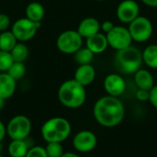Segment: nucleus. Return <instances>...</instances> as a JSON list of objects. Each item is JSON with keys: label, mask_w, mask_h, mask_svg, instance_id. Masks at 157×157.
<instances>
[{"label": "nucleus", "mask_w": 157, "mask_h": 157, "mask_svg": "<svg viewBox=\"0 0 157 157\" xmlns=\"http://www.w3.org/2000/svg\"><path fill=\"white\" fill-rule=\"evenodd\" d=\"M93 114L100 125L104 127H115L122 121L125 115V109L118 98L106 96L97 100L94 105Z\"/></svg>", "instance_id": "nucleus-1"}, {"label": "nucleus", "mask_w": 157, "mask_h": 157, "mask_svg": "<svg viewBox=\"0 0 157 157\" xmlns=\"http://www.w3.org/2000/svg\"><path fill=\"white\" fill-rule=\"evenodd\" d=\"M58 99L62 105L68 109H78L84 105L86 99L85 86L75 79L67 80L59 87Z\"/></svg>", "instance_id": "nucleus-2"}, {"label": "nucleus", "mask_w": 157, "mask_h": 157, "mask_svg": "<svg viewBox=\"0 0 157 157\" xmlns=\"http://www.w3.org/2000/svg\"><path fill=\"white\" fill-rule=\"evenodd\" d=\"M72 127L68 120L54 117L46 121L40 129L42 139L46 143H63L71 134Z\"/></svg>", "instance_id": "nucleus-3"}, {"label": "nucleus", "mask_w": 157, "mask_h": 157, "mask_svg": "<svg viewBox=\"0 0 157 157\" xmlns=\"http://www.w3.org/2000/svg\"><path fill=\"white\" fill-rule=\"evenodd\" d=\"M116 68L124 75L135 74L143 65V54L139 49L129 46L117 51L114 58Z\"/></svg>", "instance_id": "nucleus-4"}, {"label": "nucleus", "mask_w": 157, "mask_h": 157, "mask_svg": "<svg viewBox=\"0 0 157 157\" xmlns=\"http://www.w3.org/2000/svg\"><path fill=\"white\" fill-rule=\"evenodd\" d=\"M31 128V121L27 116L17 115L8 121L6 134L11 140H25L29 137Z\"/></svg>", "instance_id": "nucleus-5"}, {"label": "nucleus", "mask_w": 157, "mask_h": 157, "mask_svg": "<svg viewBox=\"0 0 157 157\" xmlns=\"http://www.w3.org/2000/svg\"><path fill=\"white\" fill-rule=\"evenodd\" d=\"M83 44V37L77 30H65L62 32L56 40L57 48L65 54H75Z\"/></svg>", "instance_id": "nucleus-6"}, {"label": "nucleus", "mask_w": 157, "mask_h": 157, "mask_svg": "<svg viewBox=\"0 0 157 157\" xmlns=\"http://www.w3.org/2000/svg\"><path fill=\"white\" fill-rule=\"evenodd\" d=\"M129 32L132 40L137 42H144L148 40L154 31L151 20L145 17L139 16L131 23H129Z\"/></svg>", "instance_id": "nucleus-7"}, {"label": "nucleus", "mask_w": 157, "mask_h": 157, "mask_svg": "<svg viewBox=\"0 0 157 157\" xmlns=\"http://www.w3.org/2000/svg\"><path fill=\"white\" fill-rule=\"evenodd\" d=\"M40 22H34L27 17L17 19L12 26V33L19 41H28L31 40L40 27Z\"/></svg>", "instance_id": "nucleus-8"}, {"label": "nucleus", "mask_w": 157, "mask_h": 157, "mask_svg": "<svg viewBox=\"0 0 157 157\" xmlns=\"http://www.w3.org/2000/svg\"><path fill=\"white\" fill-rule=\"evenodd\" d=\"M106 37L109 46L116 51L127 48L131 46L132 42L129 29L121 26H115L109 32L107 33Z\"/></svg>", "instance_id": "nucleus-9"}, {"label": "nucleus", "mask_w": 157, "mask_h": 157, "mask_svg": "<svg viewBox=\"0 0 157 157\" xmlns=\"http://www.w3.org/2000/svg\"><path fill=\"white\" fill-rule=\"evenodd\" d=\"M98 144L97 136L90 131H81L73 139L74 148L80 153H89L95 149Z\"/></svg>", "instance_id": "nucleus-10"}, {"label": "nucleus", "mask_w": 157, "mask_h": 157, "mask_svg": "<svg viewBox=\"0 0 157 157\" xmlns=\"http://www.w3.org/2000/svg\"><path fill=\"white\" fill-rule=\"evenodd\" d=\"M140 7L134 0H123L117 7V17L123 23H131L139 17Z\"/></svg>", "instance_id": "nucleus-11"}, {"label": "nucleus", "mask_w": 157, "mask_h": 157, "mask_svg": "<svg viewBox=\"0 0 157 157\" xmlns=\"http://www.w3.org/2000/svg\"><path fill=\"white\" fill-rule=\"evenodd\" d=\"M104 88L109 96L116 97L122 95L126 88V84L121 75L118 74H110L104 80Z\"/></svg>", "instance_id": "nucleus-12"}, {"label": "nucleus", "mask_w": 157, "mask_h": 157, "mask_svg": "<svg viewBox=\"0 0 157 157\" xmlns=\"http://www.w3.org/2000/svg\"><path fill=\"white\" fill-rule=\"evenodd\" d=\"M96 77V70L91 64L80 65L75 73V80L83 86H89Z\"/></svg>", "instance_id": "nucleus-13"}, {"label": "nucleus", "mask_w": 157, "mask_h": 157, "mask_svg": "<svg viewBox=\"0 0 157 157\" xmlns=\"http://www.w3.org/2000/svg\"><path fill=\"white\" fill-rule=\"evenodd\" d=\"M100 24L95 17H86L78 25L77 31L83 38H89L99 32Z\"/></svg>", "instance_id": "nucleus-14"}, {"label": "nucleus", "mask_w": 157, "mask_h": 157, "mask_svg": "<svg viewBox=\"0 0 157 157\" xmlns=\"http://www.w3.org/2000/svg\"><path fill=\"white\" fill-rule=\"evenodd\" d=\"M109 46L106 35L98 32L86 39V47L94 53L98 54L104 52Z\"/></svg>", "instance_id": "nucleus-15"}, {"label": "nucleus", "mask_w": 157, "mask_h": 157, "mask_svg": "<svg viewBox=\"0 0 157 157\" xmlns=\"http://www.w3.org/2000/svg\"><path fill=\"white\" fill-rule=\"evenodd\" d=\"M16 91V80L13 79L6 72L0 74V98H10Z\"/></svg>", "instance_id": "nucleus-16"}, {"label": "nucleus", "mask_w": 157, "mask_h": 157, "mask_svg": "<svg viewBox=\"0 0 157 157\" xmlns=\"http://www.w3.org/2000/svg\"><path fill=\"white\" fill-rule=\"evenodd\" d=\"M134 82L138 89H144L150 91L155 86L153 75L146 69H140L134 74Z\"/></svg>", "instance_id": "nucleus-17"}, {"label": "nucleus", "mask_w": 157, "mask_h": 157, "mask_svg": "<svg viewBox=\"0 0 157 157\" xmlns=\"http://www.w3.org/2000/svg\"><path fill=\"white\" fill-rule=\"evenodd\" d=\"M32 146L29 144V137L25 140H12L8 145V155L10 157H25Z\"/></svg>", "instance_id": "nucleus-18"}, {"label": "nucleus", "mask_w": 157, "mask_h": 157, "mask_svg": "<svg viewBox=\"0 0 157 157\" xmlns=\"http://www.w3.org/2000/svg\"><path fill=\"white\" fill-rule=\"evenodd\" d=\"M26 17L34 22H40L44 17V7L41 4L38 2L29 3L26 7Z\"/></svg>", "instance_id": "nucleus-19"}, {"label": "nucleus", "mask_w": 157, "mask_h": 157, "mask_svg": "<svg viewBox=\"0 0 157 157\" xmlns=\"http://www.w3.org/2000/svg\"><path fill=\"white\" fill-rule=\"evenodd\" d=\"M144 63L150 68L157 69V44L147 46L142 52Z\"/></svg>", "instance_id": "nucleus-20"}, {"label": "nucleus", "mask_w": 157, "mask_h": 157, "mask_svg": "<svg viewBox=\"0 0 157 157\" xmlns=\"http://www.w3.org/2000/svg\"><path fill=\"white\" fill-rule=\"evenodd\" d=\"M17 40L12 31H2L0 33V50L5 52H11V50L17 43Z\"/></svg>", "instance_id": "nucleus-21"}, {"label": "nucleus", "mask_w": 157, "mask_h": 157, "mask_svg": "<svg viewBox=\"0 0 157 157\" xmlns=\"http://www.w3.org/2000/svg\"><path fill=\"white\" fill-rule=\"evenodd\" d=\"M10 54L14 60V62L23 63L29 56V48L26 44L19 42L15 45V47L11 50Z\"/></svg>", "instance_id": "nucleus-22"}, {"label": "nucleus", "mask_w": 157, "mask_h": 157, "mask_svg": "<svg viewBox=\"0 0 157 157\" xmlns=\"http://www.w3.org/2000/svg\"><path fill=\"white\" fill-rule=\"evenodd\" d=\"M94 53L87 48H80L75 53V59L77 63L80 65L83 64H90L94 58Z\"/></svg>", "instance_id": "nucleus-23"}, {"label": "nucleus", "mask_w": 157, "mask_h": 157, "mask_svg": "<svg viewBox=\"0 0 157 157\" xmlns=\"http://www.w3.org/2000/svg\"><path fill=\"white\" fill-rule=\"evenodd\" d=\"M13 79L19 80L20 78H22L25 74H26V67L24 65L23 63L20 62H14L12 63V65L9 67V69L6 72Z\"/></svg>", "instance_id": "nucleus-24"}, {"label": "nucleus", "mask_w": 157, "mask_h": 157, "mask_svg": "<svg viewBox=\"0 0 157 157\" xmlns=\"http://www.w3.org/2000/svg\"><path fill=\"white\" fill-rule=\"evenodd\" d=\"M45 151L48 157H62L64 154L62 143H47Z\"/></svg>", "instance_id": "nucleus-25"}, {"label": "nucleus", "mask_w": 157, "mask_h": 157, "mask_svg": "<svg viewBox=\"0 0 157 157\" xmlns=\"http://www.w3.org/2000/svg\"><path fill=\"white\" fill-rule=\"evenodd\" d=\"M14 63V60L9 52L0 50V72L6 73Z\"/></svg>", "instance_id": "nucleus-26"}, {"label": "nucleus", "mask_w": 157, "mask_h": 157, "mask_svg": "<svg viewBox=\"0 0 157 157\" xmlns=\"http://www.w3.org/2000/svg\"><path fill=\"white\" fill-rule=\"evenodd\" d=\"M25 157H48L45 148L42 146H32L29 149Z\"/></svg>", "instance_id": "nucleus-27"}, {"label": "nucleus", "mask_w": 157, "mask_h": 157, "mask_svg": "<svg viewBox=\"0 0 157 157\" xmlns=\"http://www.w3.org/2000/svg\"><path fill=\"white\" fill-rule=\"evenodd\" d=\"M10 25V18L7 15L1 13L0 14V31H5Z\"/></svg>", "instance_id": "nucleus-28"}, {"label": "nucleus", "mask_w": 157, "mask_h": 157, "mask_svg": "<svg viewBox=\"0 0 157 157\" xmlns=\"http://www.w3.org/2000/svg\"><path fill=\"white\" fill-rule=\"evenodd\" d=\"M136 98L140 101H148L150 98V91L144 89H138L136 92Z\"/></svg>", "instance_id": "nucleus-29"}, {"label": "nucleus", "mask_w": 157, "mask_h": 157, "mask_svg": "<svg viewBox=\"0 0 157 157\" xmlns=\"http://www.w3.org/2000/svg\"><path fill=\"white\" fill-rule=\"evenodd\" d=\"M149 101L155 109H157V86H154V87L150 90Z\"/></svg>", "instance_id": "nucleus-30"}, {"label": "nucleus", "mask_w": 157, "mask_h": 157, "mask_svg": "<svg viewBox=\"0 0 157 157\" xmlns=\"http://www.w3.org/2000/svg\"><path fill=\"white\" fill-rule=\"evenodd\" d=\"M114 27H115V25H114L113 22L110 21V20H106V21H104V22L100 25V29H101L105 33L109 32Z\"/></svg>", "instance_id": "nucleus-31"}, {"label": "nucleus", "mask_w": 157, "mask_h": 157, "mask_svg": "<svg viewBox=\"0 0 157 157\" xmlns=\"http://www.w3.org/2000/svg\"><path fill=\"white\" fill-rule=\"evenodd\" d=\"M6 135V127L0 121V143H2V141L4 140Z\"/></svg>", "instance_id": "nucleus-32"}, {"label": "nucleus", "mask_w": 157, "mask_h": 157, "mask_svg": "<svg viewBox=\"0 0 157 157\" xmlns=\"http://www.w3.org/2000/svg\"><path fill=\"white\" fill-rule=\"evenodd\" d=\"M141 1L146 6H149L152 7H157V0H141Z\"/></svg>", "instance_id": "nucleus-33"}, {"label": "nucleus", "mask_w": 157, "mask_h": 157, "mask_svg": "<svg viewBox=\"0 0 157 157\" xmlns=\"http://www.w3.org/2000/svg\"><path fill=\"white\" fill-rule=\"evenodd\" d=\"M62 157H79V155L75 153H72V152H67V153H64L62 155Z\"/></svg>", "instance_id": "nucleus-34"}, {"label": "nucleus", "mask_w": 157, "mask_h": 157, "mask_svg": "<svg viewBox=\"0 0 157 157\" xmlns=\"http://www.w3.org/2000/svg\"><path fill=\"white\" fill-rule=\"evenodd\" d=\"M4 106H5V99L0 98V110L4 108Z\"/></svg>", "instance_id": "nucleus-35"}, {"label": "nucleus", "mask_w": 157, "mask_h": 157, "mask_svg": "<svg viewBox=\"0 0 157 157\" xmlns=\"http://www.w3.org/2000/svg\"><path fill=\"white\" fill-rule=\"evenodd\" d=\"M2 149H3V147H2V144L0 143V153H1V151H2Z\"/></svg>", "instance_id": "nucleus-36"}, {"label": "nucleus", "mask_w": 157, "mask_h": 157, "mask_svg": "<svg viewBox=\"0 0 157 157\" xmlns=\"http://www.w3.org/2000/svg\"><path fill=\"white\" fill-rule=\"evenodd\" d=\"M0 157H5V156H3V155H2L0 154Z\"/></svg>", "instance_id": "nucleus-37"}, {"label": "nucleus", "mask_w": 157, "mask_h": 157, "mask_svg": "<svg viewBox=\"0 0 157 157\" xmlns=\"http://www.w3.org/2000/svg\"><path fill=\"white\" fill-rule=\"evenodd\" d=\"M96 1H104V0H96Z\"/></svg>", "instance_id": "nucleus-38"}, {"label": "nucleus", "mask_w": 157, "mask_h": 157, "mask_svg": "<svg viewBox=\"0 0 157 157\" xmlns=\"http://www.w3.org/2000/svg\"><path fill=\"white\" fill-rule=\"evenodd\" d=\"M0 33H1V31H0Z\"/></svg>", "instance_id": "nucleus-39"}, {"label": "nucleus", "mask_w": 157, "mask_h": 157, "mask_svg": "<svg viewBox=\"0 0 157 157\" xmlns=\"http://www.w3.org/2000/svg\"><path fill=\"white\" fill-rule=\"evenodd\" d=\"M156 76H157V75H156Z\"/></svg>", "instance_id": "nucleus-40"}]
</instances>
